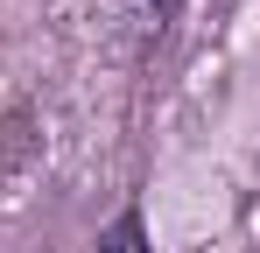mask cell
<instances>
[{
    "instance_id": "obj_2",
    "label": "cell",
    "mask_w": 260,
    "mask_h": 253,
    "mask_svg": "<svg viewBox=\"0 0 260 253\" xmlns=\"http://www.w3.org/2000/svg\"><path fill=\"white\" fill-rule=\"evenodd\" d=\"M91 253H155V246H148V225H141V211L127 204L113 225H106V232H99V246H91Z\"/></svg>"
},
{
    "instance_id": "obj_1",
    "label": "cell",
    "mask_w": 260,
    "mask_h": 253,
    "mask_svg": "<svg viewBox=\"0 0 260 253\" xmlns=\"http://www.w3.org/2000/svg\"><path fill=\"white\" fill-rule=\"evenodd\" d=\"M106 14H113V28H120L127 49H155L169 36V21L183 14V0H106Z\"/></svg>"
}]
</instances>
